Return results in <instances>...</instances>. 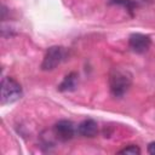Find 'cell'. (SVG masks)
<instances>
[{
  "mask_svg": "<svg viewBox=\"0 0 155 155\" xmlns=\"http://www.w3.org/2000/svg\"><path fill=\"white\" fill-rule=\"evenodd\" d=\"M132 82V75L128 70L121 68H114L109 76L110 92L114 97H122L130 88Z\"/></svg>",
  "mask_w": 155,
  "mask_h": 155,
  "instance_id": "cell-1",
  "label": "cell"
},
{
  "mask_svg": "<svg viewBox=\"0 0 155 155\" xmlns=\"http://www.w3.org/2000/svg\"><path fill=\"white\" fill-rule=\"evenodd\" d=\"M21 85L12 78L7 76L1 80V104H10L22 97Z\"/></svg>",
  "mask_w": 155,
  "mask_h": 155,
  "instance_id": "cell-2",
  "label": "cell"
},
{
  "mask_svg": "<svg viewBox=\"0 0 155 155\" xmlns=\"http://www.w3.org/2000/svg\"><path fill=\"white\" fill-rule=\"evenodd\" d=\"M67 57V50L62 46H52L46 51L44 61L41 63L42 70H53Z\"/></svg>",
  "mask_w": 155,
  "mask_h": 155,
  "instance_id": "cell-3",
  "label": "cell"
},
{
  "mask_svg": "<svg viewBox=\"0 0 155 155\" xmlns=\"http://www.w3.org/2000/svg\"><path fill=\"white\" fill-rule=\"evenodd\" d=\"M151 44L150 36L140 33H133L128 38V46L136 53H144L149 50Z\"/></svg>",
  "mask_w": 155,
  "mask_h": 155,
  "instance_id": "cell-4",
  "label": "cell"
},
{
  "mask_svg": "<svg viewBox=\"0 0 155 155\" xmlns=\"http://www.w3.org/2000/svg\"><path fill=\"white\" fill-rule=\"evenodd\" d=\"M53 132L59 140L67 142L74 137V134L76 133V127L69 120H61L54 125Z\"/></svg>",
  "mask_w": 155,
  "mask_h": 155,
  "instance_id": "cell-5",
  "label": "cell"
},
{
  "mask_svg": "<svg viewBox=\"0 0 155 155\" xmlns=\"http://www.w3.org/2000/svg\"><path fill=\"white\" fill-rule=\"evenodd\" d=\"M98 132V125L93 119H86L81 121L76 127V133L82 137H94Z\"/></svg>",
  "mask_w": 155,
  "mask_h": 155,
  "instance_id": "cell-6",
  "label": "cell"
},
{
  "mask_svg": "<svg viewBox=\"0 0 155 155\" xmlns=\"http://www.w3.org/2000/svg\"><path fill=\"white\" fill-rule=\"evenodd\" d=\"M78 74L75 71L73 73H69L64 79L63 81L61 82V85L58 86V90L61 92H67V91H74L78 86Z\"/></svg>",
  "mask_w": 155,
  "mask_h": 155,
  "instance_id": "cell-7",
  "label": "cell"
},
{
  "mask_svg": "<svg viewBox=\"0 0 155 155\" xmlns=\"http://www.w3.org/2000/svg\"><path fill=\"white\" fill-rule=\"evenodd\" d=\"M109 4H117V5H122L124 7H126L128 11H132L134 8V2L132 0H110Z\"/></svg>",
  "mask_w": 155,
  "mask_h": 155,
  "instance_id": "cell-8",
  "label": "cell"
},
{
  "mask_svg": "<svg viewBox=\"0 0 155 155\" xmlns=\"http://www.w3.org/2000/svg\"><path fill=\"white\" fill-rule=\"evenodd\" d=\"M119 154H127V155H138V154H140V149L137 147V145H128V147H126L125 149H122V150H120L119 151Z\"/></svg>",
  "mask_w": 155,
  "mask_h": 155,
  "instance_id": "cell-9",
  "label": "cell"
},
{
  "mask_svg": "<svg viewBox=\"0 0 155 155\" xmlns=\"http://www.w3.org/2000/svg\"><path fill=\"white\" fill-rule=\"evenodd\" d=\"M148 153L151 154V155H155V142L149 143V145H148Z\"/></svg>",
  "mask_w": 155,
  "mask_h": 155,
  "instance_id": "cell-10",
  "label": "cell"
}]
</instances>
